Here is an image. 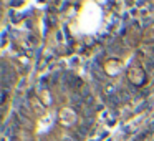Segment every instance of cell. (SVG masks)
Here are the masks:
<instances>
[{"label": "cell", "instance_id": "6da1fadb", "mask_svg": "<svg viewBox=\"0 0 154 141\" xmlns=\"http://www.w3.org/2000/svg\"><path fill=\"white\" fill-rule=\"evenodd\" d=\"M65 141H71V139H65Z\"/></svg>", "mask_w": 154, "mask_h": 141}]
</instances>
